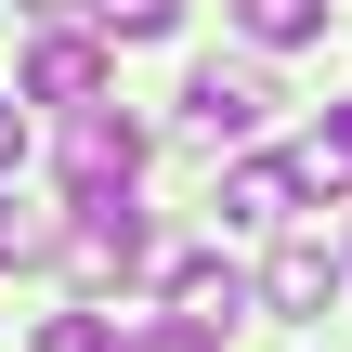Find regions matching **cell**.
<instances>
[{
  "label": "cell",
  "mask_w": 352,
  "mask_h": 352,
  "mask_svg": "<svg viewBox=\"0 0 352 352\" xmlns=\"http://www.w3.org/2000/svg\"><path fill=\"white\" fill-rule=\"evenodd\" d=\"M65 209H78V222H65V274H78L91 300L131 287V274H144V209H131V196H65Z\"/></svg>",
  "instance_id": "obj_1"
},
{
  "label": "cell",
  "mask_w": 352,
  "mask_h": 352,
  "mask_svg": "<svg viewBox=\"0 0 352 352\" xmlns=\"http://www.w3.org/2000/svg\"><path fill=\"white\" fill-rule=\"evenodd\" d=\"M131 170H144V131L104 118V104H78L65 118V196H131Z\"/></svg>",
  "instance_id": "obj_2"
},
{
  "label": "cell",
  "mask_w": 352,
  "mask_h": 352,
  "mask_svg": "<svg viewBox=\"0 0 352 352\" xmlns=\"http://www.w3.org/2000/svg\"><path fill=\"white\" fill-rule=\"evenodd\" d=\"M183 104H196V131H209V144H248V131L274 118V78H261V65H196V91H183Z\"/></svg>",
  "instance_id": "obj_3"
},
{
  "label": "cell",
  "mask_w": 352,
  "mask_h": 352,
  "mask_svg": "<svg viewBox=\"0 0 352 352\" xmlns=\"http://www.w3.org/2000/svg\"><path fill=\"white\" fill-rule=\"evenodd\" d=\"M26 104H104V52H91L78 26H52V39L26 52Z\"/></svg>",
  "instance_id": "obj_4"
},
{
  "label": "cell",
  "mask_w": 352,
  "mask_h": 352,
  "mask_svg": "<svg viewBox=\"0 0 352 352\" xmlns=\"http://www.w3.org/2000/svg\"><path fill=\"white\" fill-rule=\"evenodd\" d=\"M300 196H314L300 157H235V170H222V222H287Z\"/></svg>",
  "instance_id": "obj_5"
},
{
  "label": "cell",
  "mask_w": 352,
  "mask_h": 352,
  "mask_svg": "<svg viewBox=\"0 0 352 352\" xmlns=\"http://www.w3.org/2000/svg\"><path fill=\"white\" fill-rule=\"evenodd\" d=\"M261 300H274V314H287V327H314V314H327V300H340V261H327V248H314V235H287V248H274V261H261Z\"/></svg>",
  "instance_id": "obj_6"
},
{
  "label": "cell",
  "mask_w": 352,
  "mask_h": 352,
  "mask_svg": "<svg viewBox=\"0 0 352 352\" xmlns=\"http://www.w3.org/2000/svg\"><path fill=\"white\" fill-rule=\"evenodd\" d=\"M157 287H170L183 314H209V327H222V314H248V274H235V261H209V248H170V261H157Z\"/></svg>",
  "instance_id": "obj_7"
},
{
  "label": "cell",
  "mask_w": 352,
  "mask_h": 352,
  "mask_svg": "<svg viewBox=\"0 0 352 352\" xmlns=\"http://www.w3.org/2000/svg\"><path fill=\"white\" fill-rule=\"evenodd\" d=\"M235 26H248L261 52H287V39H314V26H327V0H235Z\"/></svg>",
  "instance_id": "obj_8"
},
{
  "label": "cell",
  "mask_w": 352,
  "mask_h": 352,
  "mask_svg": "<svg viewBox=\"0 0 352 352\" xmlns=\"http://www.w3.org/2000/svg\"><path fill=\"white\" fill-rule=\"evenodd\" d=\"M52 248H65V222L52 209H13V183H0V274L13 261H52Z\"/></svg>",
  "instance_id": "obj_9"
},
{
  "label": "cell",
  "mask_w": 352,
  "mask_h": 352,
  "mask_svg": "<svg viewBox=\"0 0 352 352\" xmlns=\"http://www.w3.org/2000/svg\"><path fill=\"white\" fill-rule=\"evenodd\" d=\"M300 170H314V196H352V104L314 131V144H300Z\"/></svg>",
  "instance_id": "obj_10"
},
{
  "label": "cell",
  "mask_w": 352,
  "mask_h": 352,
  "mask_svg": "<svg viewBox=\"0 0 352 352\" xmlns=\"http://www.w3.org/2000/svg\"><path fill=\"white\" fill-rule=\"evenodd\" d=\"M91 26H104V39H170L183 0H91Z\"/></svg>",
  "instance_id": "obj_11"
},
{
  "label": "cell",
  "mask_w": 352,
  "mask_h": 352,
  "mask_svg": "<svg viewBox=\"0 0 352 352\" xmlns=\"http://www.w3.org/2000/svg\"><path fill=\"white\" fill-rule=\"evenodd\" d=\"M39 352H131V327H118V314H52Z\"/></svg>",
  "instance_id": "obj_12"
},
{
  "label": "cell",
  "mask_w": 352,
  "mask_h": 352,
  "mask_svg": "<svg viewBox=\"0 0 352 352\" xmlns=\"http://www.w3.org/2000/svg\"><path fill=\"white\" fill-rule=\"evenodd\" d=\"M131 352H222L209 314H157V327H131Z\"/></svg>",
  "instance_id": "obj_13"
},
{
  "label": "cell",
  "mask_w": 352,
  "mask_h": 352,
  "mask_svg": "<svg viewBox=\"0 0 352 352\" xmlns=\"http://www.w3.org/2000/svg\"><path fill=\"white\" fill-rule=\"evenodd\" d=\"M13 170H26V104L0 91V183H13Z\"/></svg>",
  "instance_id": "obj_14"
},
{
  "label": "cell",
  "mask_w": 352,
  "mask_h": 352,
  "mask_svg": "<svg viewBox=\"0 0 352 352\" xmlns=\"http://www.w3.org/2000/svg\"><path fill=\"white\" fill-rule=\"evenodd\" d=\"M26 13H91V0H26Z\"/></svg>",
  "instance_id": "obj_15"
}]
</instances>
